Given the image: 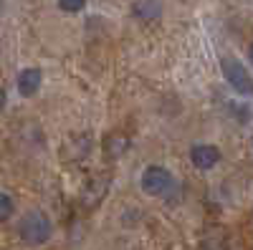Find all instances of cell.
I'll use <instances>...</instances> for the list:
<instances>
[{
  "mask_svg": "<svg viewBox=\"0 0 253 250\" xmlns=\"http://www.w3.org/2000/svg\"><path fill=\"white\" fill-rule=\"evenodd\" d=\"M172 184H175V177H172V172L167 170V167L152 164V167H147V170L142 172V190L147 195H152V197H160L165 192H170Z\"/></svg>",
  "mask_w": 253,
  "mask_h": 250,
  "instance_id": "obj_3",
  "label": "cell"
},
{
  "mask_svg": "<svg viewBox=\"0 0 253 250\" xmlns=\"http://www.w3.org/2000/svg\"><path fill=\"white\" fill-rule=\"evenodd\" d=\"M248 58H251V64H253V43H251V48H248Z\"/></svg>",
  "mask_w": 253,
  "mask_h": 250,
  "instance_id": "obj_11",
  "label": "cell"
},
{
  "mask_svg": "<svg viewBox=\"0 0 253 250\" xmlns=\"http://www.w3.org/2000/svg\"><path fill=\"white\" fill-rule=\"evenodd\" d=\"M220 71L225 76V81L233 86V91H238L241 96H251L253 94V76L248 73V69L233 56H223L220 58Z\"/></svg>",
  "mask_w": 253,
  "mask_h": 250,
  "instance_id": "obj_2",
  "label": "cell"
},
{
  "mask_svg": "<svg viewBox=\"0 0 253 250\" xmlns=\"http://www.w3.org/2000/svg\"><path fill=\"white\" fill-rule=\"evenodd\" d=\"M132 15L142 20V23H152V20L162 15V3L160 0H137L132 5Z\"/></svg>",
  "mask_w": 253,
  "mask_h": 250,
  "instance_id": "obj_7",
  "label": "cell"
},
{
  "mask_svg": "<svg viewBox=\"0 0 253 250\" xmlns=\"http://www.w3.org/2000/svg\"><path fill=\"white\" fill-rule=\"evenodd\" d=\"M41 81H43V73L38 69H23L15 78V89L20 96H36L41 89Z\"/></svg>",
  "mask_w": 253,
  "mask_h": 250,
  "instance_id": "obj_6",
  "label": "cell"
},
{
  "mask_svg": "<svg viewBox=\"0 0 253 250\" xmlns=\"http://www.w3.org/2000/svg\"><path fill=\"white\" fill-rule=\"evenodd\" d=\"M109 184H112V175L109 172H99L96 177H91L86 182V187H84V192H81V205L86 207V210L96 207L104 197H107Z\"/></svg>",
  "mask_w": 253,
  "mask_h": 250,
  "instance_id": "obj_4",
  "label": "cell"
},
{
  "mask_svg": "<svg viewBox=\"0 0 253 250\" xmlns=\"http://www.w3.org/2000/svg\"><path fill=\"white\" fill-rule=\"evenodd\" d=\"M126 149H129V139H126L124 134H119V132H114V134H109L107 139H104V154H107L109 159H119Z\"/></svg>",
  "mask_w": 253,
  "mask_h": 250,
  "instance_id": "obj_8",
  "label": "cell"
},
{
  "mask_svg": "<svg viewBox=\"0 0 253 250\" xmlns=\"http://www.w3.org/2000/svg\"><path fill=\"white\" fill-rule=\"evenodd\" d=\"M220 159V152L218 147L213 144H195L193 149H190V162H193L198 170H213Z\"/></svg>",
  "mask_w": 253,
  "mask_h": 250,
  "instance_id": "obj_5",
  "label": "cell"
},
{
  "mask_svg": "<svg viewBox=\"0 0 253 250\" xmlns=\"http://www.w3.org/2000/svg\"><path fill=\"white\" fill-rule=\"evenodd\" d=\"M84 5H86V0H58V8L66 13H79Z\"/></svg>",
  "mask_w": 253,
  "mask_h": 250,
  "instance_id": "obj_10",
  "label": "cell"
},
{
  "mask_svg": "<svg viewBox=\"0 0 253 250\" xmlns=\"http://www.w3.org/2000/svg\"><path fill=\"white\" fill-rule=\"evenodd\" d=\"M13 210H15L13 197H10L8 192H3V195H0V220L8 222V220H10V215H13Z\"/></svg>",
  "mask_w": 253,
  "mask_h": 250,
  "instance_id": "obj_9",
  "label": "cell"
},
{
  "mask_svg": "<svg viewBox=\"0 0 253 250\" xmlns=\"http://www.w3.org/2000/svg\"><path fill=\"white\" fill-rule=\"evenodd\" d=\"M53 235V222L43 210H31L18 220V238L31 248L46 245Z\"/></svg>",
  "mask_w": 253,
  "mask_h": 250,
  "instance_id": "obj_1",
  "label": "cell"
}]
</instances>
